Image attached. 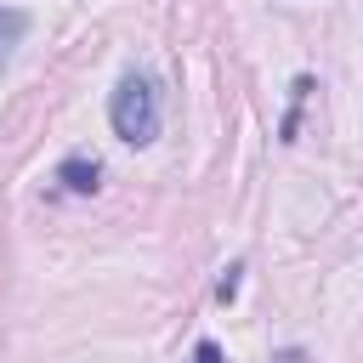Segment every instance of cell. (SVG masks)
I'll list each match as a JSON object with an SVG mask.
<instances>
[{"label":"cell","mask_w":363,"mask_h":363,"mask_svg":"<svg viewBox=\"0 0 363 363\" xmlns=\"http://www.w3.org/2000/svg\"><path fill=\"white\" fill-rule=\"evenodd\" d=\"M108 125L125 147H147L159 136V85L147 74H125L108 96Z\"/></svg>","instance_id":"obj_1"},{"label":"cell","mask_w":363,"mask_h":363,"mask_svg":"<svg viewBox=\"0 0 363 363\" xmlns=\"http://www.w3.org/2000/svg\"><path fill=\"white\" fill-rule=\"evenodd\" d=\"M57 182H62V193H96L102 187V159H91V153H68L62 164H57Z\"/></svg>","instance_id":"obj_2"},{"label":"cell","mask_w":363,"mask_h":363,"mask_svg":"<svg viewBox=\"0 0 363 363\" xmlns=\"http://www.w3.org/2000/svg\"><path fill=\"white\" fill-rule=\"evenodd\" d=\"M28 23H34V17H28V6H6V0H0V68H6V62H11V51L23 45Z\"/></svg>","instance_id":"obj_3"},{"label":"cell","mask_w":363,"mask_h":363,"mask_svg":"<svg viewBox=\"0 0 363 363\" xmlns=\"http://www.w3.org/2000/svg\"><path fill=\"white\" fill-rule=\"evenodd\" d=\"M312 96V74H295V85H289V113H284V125H278V142H295V130H301V102Z\"/></svg>","instance_id":"obj_4"},{"label":"cell","mask_w":363,"mask_h":363,"mask_svg":"<svg viewBox=\"0 0 363 363\" xmlns=\"http://www.w3.org/2000/svg\"><path fill=\"white\" fill-rule=\"evenodd\" d=\"M238 284H244V261H233V267L221 272V284H216V301H221V306H233V301H238Z\"/></svg>","instance_id":"obj_5"},{"label":"cell","mask_w":363,"mask_h":363,"mask_svg":"<svg viewBox=\"0 0 363 363\" xmlns=\"http://www.w3.org/2000/svg\"><path fill=\"white\" fill-rule=\"evenodd\" d=\"M193 363H221V346H216V340H199V346H193Z\"/></svg>","instance_id":"obj_6"},{"label":"cell","mask_w":363,"mask_h":363,"mask_svg":"<svg viewBox=\"0 0 363 363\" xmlns=\"http://www.w3.org/2000/svg\"><path fill=\"white\" fill-rule=\"evenodd\" d=\"M272 363H306V352H301V346H284V352H278Z\"/></svg>","instance_id":"obj_7"}]
</instances>
